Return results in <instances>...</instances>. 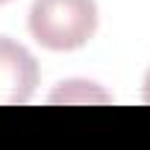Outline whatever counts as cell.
<instances>
[{
  "label": "cell",
  "instance_id": "2",
  "mask_svg": "<svg viewBox=\"0 0 150 150\" xmlns=\"http://www.w3.org/2000/svg\"><path fill=\"white\" fill-rule=\"evenodd\" d=\"M35 86H38L35 56L24 44L0 35V106L30 103L35 94Z\"/></svg>",
  "mask_w": 150,
  "mask_h": 150
},
{
  "label": "cell",
  "instance_id": "1",
  "mask_svg": "<svg viewBox=\"0 0 150 150\" xmlns=\"http://www.w3.org/2000/svg\"><path fill=\"white\" fill-rule=\"evenodd\" d=\"M27 24L33 38L47 50H80L97 33V3L94 0H33Z\"/></svg>",
  "mask_w": 150,
  "mask_h": 150
},
{
  "label": "cell",
  "instance_id": "3",
  "mask_svg": "<svg viewBox=\"0 0 150 150\" xmlns=\"http://www.w3.org/2000/svg\"><path fill=\"white\" fill-rule=\"evenodd\" d=\"M144 103H150V71H147V77H144Z\"/></svg>",
  "mask_w": 150,
  "mask_h": 150
},
{
  "label": "cell",
  "instance_id": "4",
  "mask_svg": "<svg viewBox=\"0 0 150 150\" xmlns=\"http://www.w3.org/2000/svg\"><path fill=\"white\" fill-rule=\"evenodd\" d=\"M3 3H12V0H0V6H3Z\"/></svg>",
  "mask_w": 150,
  "mask_h": 150
}]
</instances>
